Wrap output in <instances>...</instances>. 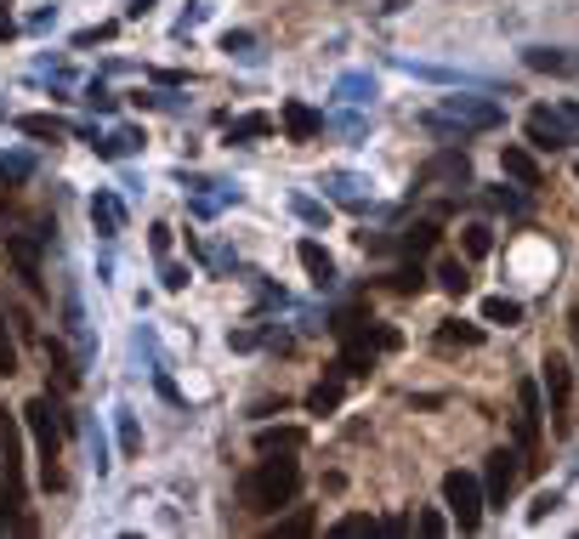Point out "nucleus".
Wrapping results in <instances>:
<instances>
[{"mask_svg": "<svg viewBox=\"0 0 579 539\" xmlns=\"http://www.w3.org/2000/svg\"><path fill=\"white\" fill-rule=\"evenodd\" d=\"M574 171H579V165H574Z\"/></svg>", "mask_w": 579, "mask_h": 539, "instance_id": "nucleus-39", "label": "nucleus"}, {"mask_svg": "<svg viewBox=\"0 0 579 539\" xmlns=\"http://www.w3.org/2000/svg\"><path fill=\"white\" fill-rule=\"evenodd\" d=\"M557 505H562V494L551 488V494H540V500L528 505V517H534V522H545V511H557Z\"/></svg>", "mask_w": 579, "mask_h": 539, "instance_id": "nucleus-32", "label": "nucleus"}, {"mask_svg": "<svg viewBox=\"0 0 579 539\" xmlns=\"http://www.w3.org/2000/svg\"><path fill=\"white\" fill-rule=\"evenodd\" d=\"M494 125H506V108L489 103V97H443L426 114V131H443V137L460 142H466V131H494Z\"/></svg>", "mask_w": 579, "mask_h": 539, "instance_id": "nucleus-1", "label": "nucleus"}, {"mask_svg": "<svg viewBox=\"0 0 579 539\" xmlns=\"http://www.w3.org/2000/svg\"><path fill=\"white\" fill-rule=\"evenodd\" d=\"M540 386H545V398H551V415H562L568 409V392H574V369H568V358H545V375H540Z\"/></svg>", "mask_w": 579, "mask_h": 539, "instance_id": "nucleus-9", "label": "nucleus"}, {"mask_svg": "<svg viewBox=\"0 0 579 539\" xmlns=\"http://www.w3.org/2000/svg\"><path fill=\"white\" fill-rule=\"evenodd\" d=\"M91 222H97L103 239H120L125 233V205L114 199V193H97V199H91Z\"/></svg>", "mask_w": 579, "mask_h": 539, "instance_id": "nucleus-13", "label": "nucleus"}, {"mask_svg": "<svg viewBox=\"0 0 579 539\" xmlns=\"http://www.w3.org/2000/svg\"><path fill=\"white\" fill-rule=\"evenodd\" d=\"M279 534H290V539L313 534V511H296V517H284V522H279Z\"/></svg>", "mask_w": 579, "mask_h": 539, "instance_id": "nucleus-28", "label": "nucleus"}, {"mask_svg": "<svg viewBox=\"0 0 579 539\" xmlns=\"http://www.w3.org/2000/svg\"><path fill=\"white\" fill-rule=\"evenodd\" d=\"M483 483H477L472 471H449L443 477V505H449V517L460 522V534H477L483 528Z\"/></svg>", "mask_w": 579, "mask_h": 539, "instance_id": "nucleus-3", "label": "nucleus"}, {"mask_svg": "<svg viewBox=\"0 0 579 539\" xmlns=\"http://www.w3.org/2000/svg\"><path fill=\"white\" fill-rule=\"evenodd\" d=\"M443 528H449V522H443L438 511H426V517H421V534H443Z\"/></svg>", "mask_w": 579, "mask_h": 539, "instance_id": "nucleus-36", "label": "nucleus"}, {"mask_svg": "<svg viewBox=\"0 0 579 539\" xmlns=\"http://www.w3.org/2000/svg\"><path fill=\"white\" fill-rule=\"evenodd\" d=\"M438 284H443V296H466V290H472V273H466V261H455V256H449V261H438Z\"/></svg>", "mask_w": 579, "mask_h": 539, "instance_id": "nucleus-16", "label": "nucleus"}, {"mask_svg": "<svg viewBox=\"0 0 579 539\" xmlns=\"http://www.w3.org/2000/svg\"><path fill=\"white\" fill-rule=\"evenodd\" d=\"M0 528H6V517H0Z\"/></svg>", "mask_w": 579, "mask_h": 539, "instance_id": "nucleus-38", "label": "nucleus"}, {"mask_svg": "<svg viewBox=\"0 0 579 539\" xmlns=\"http://www.w3.org/2000/svg\"><path fill=\"white\" fill-rule=\"evenodd\" d=\"M0 460H6V494L23 500L29 483H23V437H18V415H6L0 409Z\"/></svg>", "mask_w": 579, "mask_h": 539, "instance_id": "nucleus-6", "label": "nucleus"}, {"mask_svg": "<svg viewBox=\"0 0 579 539\" xmlns=\"http://www.w3.org/2000/svg\"><path fill=\"white\" fill-rule=\"evenodd\" d=\"M296 210L307 216V222H324V205H313V199H296Z\"/></svg>", "mask_w": 579, "mask_h": 539, "instance_id": "nucleus-35", "label": "nucleus"}, {"mask_svg": "<svg viewBox=\"0 0 579 539\" xmlns=\"http://www.w3.org/2000/svg\"><path fill=\"white\" fill-rule=\"evenodd\" d=\"M421 267H398V273H392V290H404V296H409V290H421Z\"/></svg>", "mask_w": 579, "mask_h": 539, "instance_id": "nucleus-30", "label": "nucleus"}, {"mask_svg": "<svg viewBox=\"0 0 579 539\" xmlns=\"http://www.w3.org/2000/svg\"><path fill=\"white\" fill-rule=\"evenodd\" d=\"M256 449L262 454H290V449H301V432L296 426H262V432H256Z\"/></svg>", "mask_w": 579, "mask_h": 539, "instance_id": "nucleus-15", "label": "nucleus"}, {"mask_svg": "<svg viewBox=\"0 0 579 539\" xmlns=\"http://www.w3.org/2000/svg\"><path fill=\"white\" fill-rule=\"evenodd\" d=\"M23 176H29V159H23V154L6 159V154H0V182H23Z\"/></svg>", "mask_w": 579, "mask_h": 539, "instance_id": "nucleus-26", "label": "nucleus"}, {"mask_svg": "<svg viewBox=\"0 0 579 539\" xmlns=\"http://www.w3.org/2000/svg\"><path fill=\"white\" fill-rule=\"evenodd\" d=\"M364 91H375L364 74H347V80H341V97H347V103H364Z\"/></svg>", "mask_w": 579, "mask_h": 539, "instance_id": "nucleus-31", "label": "nucleus"}, {"mask_svg": "<svg viewBox=\"0 0 579 539\" xmlns=\"http://www.w3.org/2000/svg\"><path fill=\"white\" fill-rule=\"evenodd\" d=\"M477 341H483V330H477V324H460V318H449L438 330V347H477Z\"/></svg>", "mask_w": 579, "mask_h": 539, "instance_id": "nucleus-19", "label": "nucleus"}, {"mask_svg": "<svg viewBox=\"0 0 579 539\" xmlns=\"http://www.w3.org/2000/svg\"><path fill=\"white\" fill-rule=\"evenodd\" d=\"M483 324H523V301H511V296H489L483 301Z\"/></svg>", "mask_w": 579, "mask_h": 539, "instance_id": "nucleus-17", "label": "nucleus"}, {"mask_svg": "<svg viewBox=\"0 0 579 539\" xmlns=\"http://www.w3.org/2000/svg\"><path fill=\"white\" fill-rule=\"evenodd\" d=\"M460 250H466V256H489V250H494V233H489L483 222L460 227Z\"/></svg>", "mask_w": 579, "mask_h": 539, "instance_id": "nucleus-22", "label": "nucleus"}, {"mask_svg": "<svg viewBox=\"0 0 579 539\" xmlns=\"http://www.w3.org/2000/svg\"><path fill=\"white\" fill-rule=\"evenodd\" d=\"M12 250V261H18V273H23V284L29 290H40V261H35V244H23V239H12L6 244Z\"/></svg>", "mask_w": 579, "mask_h": 539, "instance_id": "nucleus-18", "label": "nucleus"}, {"mask_svg": "<svg viewBox=\"0 0 579 539\" xmlns=\"http://www.w3.org/2000/svg\"><path fill=\"white\" fill-rule=\"evenodd\" d=\"M500 171H506L523 193L540 188V159L528 154V148H517V142H506V148H500Z\"/></svg>", "mask_w": 579, "mask_h": 539, "instance_id": "nucleus-10", "label": "nucleus"}, {"mask_svg": "<svg viewBox=\"0 0 579 539\" xmlns=\"http://www.w3.org/2000/svg\"><path fill=\"white\" fill-rule=\"evenodd\" d=\"M523 63H528V69H540V74H568V57H562V52H545V46H528Z\"/></svg>", "mask_w": 579, "mask_h": 539, "instance_id": "nucleus-21", "label": "nucleus"}, {"mask_svg": "<svg viewBox=\"0 0 579 539\" xmlns=\"http://www.w3.org/2000/svg\"><path fill=\"white\" fill-rule=\"evenodd\" d=\"M18 131H29V137H63V125H57V120H46V114H23V120H18Z\"/></svg>", "mask_w": 579, "mask_h": 539, "instance_id": "nucleus-24", "label": "nucleus"}, {"mask_svg": "<svg viewBox=\"0 0 579 539\" xmlns=\"http://www.w3.org/2000/svg\"><path fill=\"white\" fill-rule=\"evenodd\" d=\"M296 488H301L296 460H262V466L245 477V505L250 511H279V505L296 500Z\"/></svg>", "mask_w": 579, "mask_h": 539, "instance_id": "nucleus-2", "label": "nucleus"}, {"mask_svg": "<svg viewBox=\"0 0 579 539\" xmlns=\"http://www.w3.org/2000/svg\"><path fill=\"white\" fill-rule=\"evenodd\" d=\"M148 6H154V0H131V12H137V18H142V12H148Z\"/></svg>", "mask_w": 579, "mask_h": 539, "instance_id": "nucleus-37", "label": "nucleus"}, {"mask_svg": "<svg viewBox=\"0 0 579 539\" xmlns=\"http://www.w3.org/2000/svg\"><path fill=\"white\" fill-rule=\"evenodd\" d=\"M52 415H57L52 398H35L29 409H23V420H29V432H35V443H40V483H46V488L63 483V471H57V449H63V437H57Z\"/></svg>", "mask_w": 579, "mask_h": 539, "instance_id": "nucleus-4", "label": "nucleus"}, {"mask_svg": "<svg viewBox=\"0 0 579 539\" xmlns=\"http://www.w3.org/2000/svg\"><path fill=\"white\" fill-rule=\"evenodd\" d=\"M0 375H18V347H12L6 324H0Z\"/></svg>", "mask_w": 579, "mask_h": 539, "instance_id": "nucleus-27", "label": "nucleus"}, {"mask_svg": "<svg viewBox=\"0 0 579 539\" xmlns=\"http://www.w3.org/2000/svg\"><path fill=\"white\" fill-rule=\"evenodd\" d=\"M369 528H381V522H369V517H347V522H335V534L347 539V534H369Z\"/></svg>", "mask_w": 579, "mask_h": 539, "instance_id": "nucleus-33", "label": "nucleus"}, {"mask_svg": "<svg viewBox=\"0 0 579 539\" xmlns=\"http://www.w3.org/2000/svg\"><path fill=\"white\" fill-rule=\"evenodd\" d=\"M421 182H472V159H466V148H449V154H438L432 165L421 171Z\"/></svg>", "mask_w": 579, "mask_h": 539, "instance_id": "nucleus-11", "label": "nucleus"}, {"mask_svg": "<svg viewBox=\"0 0 579 539\" xmlns=\"http://www.w3.org/2000/svg\"><path fill=\"white\" fill-rule=\"evenodd\" d=\"M120 449H125V454L142 449V432H137V420H131V415H120Z\"/></svg>", "mask_w": 579, "mask_h": 539, "instance_id": "nucleus-29", "label": "nucleus"}, {"mask_svg": "<svg viewBox=\"0 0 579 539\" xmlns=\"http://www.w3.org/2000/svg\"><path fill=\"white\" fill-rule=\"evenodd\" d=\"M528 142H534L540 154H557V148L574 142V125H568L562 108H534V114H528Z\"/></svg>", "mask_w": 579, "mask_h": 539, "instance_id": "nucleus-5", "label": "nucleus"}, {"mask_svg": "<svg viewBox=\"0 0 579 539\" xmlns=\"http://www.w3.org/2000/svg\"><path fill=\"white\" fill-rule=\"evenodd\" d=\"M517 443H523V449L540 443V386L534 381L517 386Z\"/></svg>", "mask_w": 579, "mask_h": 539, "instance_id": "nucleus-8", "label": "nucleus"}, {"mask_svg": "<svg viewBox=\"0 0 579 539\" xmlns=\"http://www.w3.org/2000/svg\"><path fill=\"white\" fill-rule=\"evenodd\" d=\"M284 131H290V142H313L318 131H324V114H318V108H307V103H296V97H290V103H284Z\"/></svg>", "mask_w": 579, "mask_h": 539, "instance_id": "nucleus-12", "label": "nucleus"}, {"mask_svg": "<svg viewBox=\"0 0 579 539\" xmlns=\"http://www.w3.org/2000/svg\"><path fill=\"white\" fill-rule=\"evenodd\" d=\"M267 131H273V120H267V114H245V120L228 125V142H256V137H267Z\"/></svg>", "mask_w": 579, "mask_h": 539, "instance_id": "nucleus-20", "label": "nucleus"}, {"mask_svg": "<svg viewBox=\"0 0 579 539\" xmlns=\"http://www.w3.org/2000/svg\"><path fill=\"white\" fill-rule=\"evenodd\" d=\"M296 256H301V267H307V273H313L318 284H330V279H335V261H330V250H324L318 239H301V244H296Z\"/></svg>", "mask_w": 579, "mask_h": 539, "instance_id": "nucleus-14", "label": "nucleus"}, {"mask_svg": "<svg viewBox=\"0 0 579 539\" xmlns=\"http://www.w3.org/2000/svg\"><path fill=\"white\" fill-rule=\"evenodd\" d=\"M86 103H91V108H103V114H114V97H108L103 86H86Z\"/></svg>", "mask_w": 579, "mask_h": 539, "instance_id": "nucleus-34", "label": "nucleus"}, {"mask_svg": "<svg viewBox=\"0 0 579 539\" xmlns=\"http://www.w3.org/2000/svg\"><path fill=\"white\" fill-rule=\"evenodd\" d=\"M404 244H409V250H432V244H438V227H432V222H415V227L404 233Z\"/></svg>", "mask_w": 579, "mask_h": 539, "instance_id": "nucleus-25", "label": "nucleus"}, {"mask_svg": "<svg viewBox=\"0 0 579 539\" xmlns=\"http://www.w3.org/2000/svg\"><path fill=\"white\" fill-rule=\"evenodd\" d=\"M335 403H341V381H324V386L307 392V409H313V415H324V409H335Z\"/></svg>", "mask_w": 579, "mask_h": 539, "instance_id": "nucleus-23", "label": "nucleus"}, {"mask_svg": "<svg viewBox=\"0 0 579 539\" xmlns=\"http://www.w3.org/2000/svg\"><path fill=\"white\" fill-rule=\"evenodd\" d=\"M517 477H523V454H517V449H494L489 466H483V494H489L494 505H506V494L517 488Z\"/></svg>", "mask_w": 579, "mask_h": 539, "instance_id": "nucleus-7", "label": "nucleus"}]
</instances>
